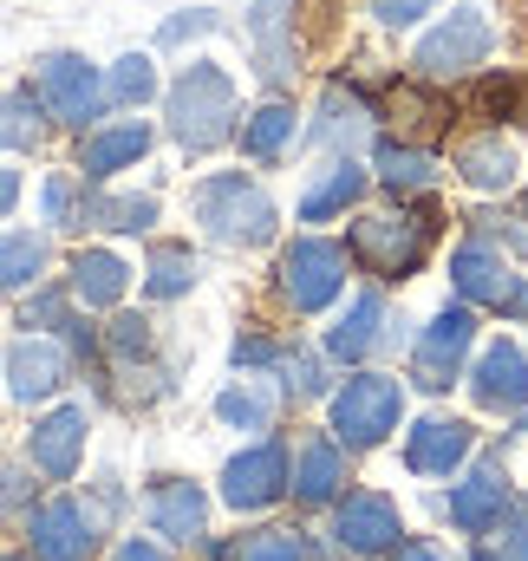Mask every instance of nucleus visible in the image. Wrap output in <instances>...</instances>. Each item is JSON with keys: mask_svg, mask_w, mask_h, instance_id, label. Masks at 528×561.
<instances>
[{"mask_svg": "<svg viewBox=\"0 0 528 561\" xmlns=\"http://www.w3.org/2000/svg\"><path fill=\"white\" fill-rule=\"evenodd\" d=\"M170 131H176V144H190V150H209V144H222L236 131V85H229L222 66H203L196 59L176 79V92H170Z\"/></svg>", "mask_w": 528, "mask_h": 561, "instance_id": "1", "label": "nucleus"}, {"mask_svg": "<svg viewBox=\"0 0 528 561\" xmlns=\"http://www.w3.org/2000/svg\"><path fill=\"white\" fill-rule=\"evenodd\" d=\"M431 236H437V216L431 209H386V216H359L353 222V255L372 268V275H411L417 262H424V249H431Z\"/></svg>", "mask_w": 528, "mask_h": 561, "instance_id": "2", "label": "nucleus"}, {"mask_svg": "<svg viewBox=\"0 0 528 561\" xmlns=\"http://www.w3.org/2000/svg\"><path fill=\"white\" fill-rule=\"evenodd\" d=\"M196 222L216 242L255 249V242L274 236V203L262 196V183H249V176H209V183H196Z\"/></svg>", "mask_w": 528, "mask_h": 561, "instance_id": "3", "label": "nucleus"}, {"mask_svg": "<svg viewBox=\"0 0 528 561\" xmlns=\"http://www.w3.org/2000/svg\"><path fill=\"white\" fill-rule=\"evenodd\" d=\"M398 412H404V386L386 379V373H359V379H346V392L333 399V437H340L346 450H366V444H379L398 424Z\"/></svg>", "mask_w": 528, "mask_h": 561, "instance_id": "4", "label": "nucleus"}, {"mask_svg": "<svg viewBox=\"0 0 528 561\" xmlns=\"http://www.w3.org/2000/svg\"><path fill=\"white\" fill-rule=\"evenodd\" d=\"M39 105H46V118L85 131V125L105 112V79H99L79 53H46V59H39Z\"/></svg>", "mask_w": 528, "mask_h": 561, "instance_id": "5", "label": "nucleus"}, {"mask_svg": "<svg viewBox=\"0 0 528 561\" xmlns=\"http://www.w3.org/2000/svg\"><path fill=\"white\" fill-rule=\"evenodd\" d=\"M340 287H346V249H340V242L307 236V242H294V249L280 255V294H287L300 313L326 307Z\"/></svg>", "mask_w": 528, "mask_h": 561, "instance_id": "6", "label": "nucleus"}, {"mask_svg": "<svg viewBox=\"0 0 528 561\" xmlns=\"http://www.w3.org/2000/svg\"><path fill=\"white\" fill-rule=\"evenodd\" d=\"M490 20H483V7H457L437 33H424V46H417V72L424 79H450V72H470V66H483V53H490Z\"/></svg>", "mask_w": 528, "mask_h": 561, "instance_id": "7", "label": "nucleus"}, {"mask_svg": "<svg viewBox=\"0 0 528 561\" xmlns=\"http://www.w3.org/2000/svg\"><path fill=\"white\" fill-rule=\"evenodd\" d=\"M470 340H477V313H470V307H444V313L424 327L417 353H411V379H417V386H431V392H444V386L457 379V366H463Z\"/></svg>", "mask_w": 528, "mask_h": 561, "instance_id": "8", "label": "nucleus"}, {"mask_svg": "<svg viewBox=\"0 0 528 561\" xmlns=\"http://www.w3.org/2000/svg\"><path fill=\"white\" fill-rule=\"evenodd\" d=\"M450 280H457L463 300H483V307H503V313L528 307V280L509 275V262H503L490 242H463V249L450 255Z\"/></svg>", "mask_w": 528, "mask_h": 561, "instance_id": "9", "label": "nucleus"}, {"mask_svg": "<svg viewBox=\"0 0 528 561\" xmlns=\"http://www.w3.org/2000/svg\"><path fill=\"white\" fill-rule=\"evenodd\" d=\"M398 536H404V523H398L392 496H379V490H359L333 510V542L353 556H386V549H398Z\"/></svg>", "mask_w": 528, "mask_h": 561, "instance_id": "10", "label": "nucleus"}, {"mask_svg": "<svg viewBox=\"0 0 528 561\" xmlns=\"http://www.w3.org/2000/svg\"><path fill=\"white\" fill-rule=\"evenodd\" d=\"M287 483H294L287 444H255V450H242V457L222 470V496H229V510H267Z\"/></svg>", "mask_w": 528, "mask_h": 561, "instance_id": "11", "label": "nucleus"}, {"mask_svg": "<svg viewBox=\"0 0 528 561\" xmlns=\"http://www.w3.org/2000/svg\"><path fill=\"white\" fill-rule=\"evenodd\" d=\"M85 405H59L53 419L33 424V437H26V457H33V470L39 477H53V483H66L72 470H79V457H85Z\"/></svg>", "mask_w": 528, "mask_h": 561, "instance_id": "12", "label": "nucleus"}, {"mask_svg": "<svg viewBox=\"0 0 528 561\" xmlns=\"http://www.w3.org/2000/svg\"><path fill=\"white\" fill-rule=\"evenodd\" d=\"M26 536H33V556L39 561H85L92 542H99V523L85 516V503L59 496V503H46V510L26 523Z\"/></svg>", "mask_w": 528, "mask_h": 561, "instance_id": "13", "label": "nucleus"}, {"mask_svg": "<svg viewBox=\"0 0 528 561\" xmlns=\"http://www.w3.org/2000/svg\"><path fill=\"white\" fill-rule=\"evenodd\" d=\"M59 386H66V353L53 340H13L7 346V392H13V405L53 399Z\"/></svg>", "mask_w": 528, "mask_h": 561, "instance_id": "14", "label": "nucleus"}, {"mask_svg": "<svg viewBox=\"0 0 528 561\" xmlns=\"http://www.w3.org/2000/svg\"><path fill=\"white\" fill-rule=\"evenodd\" d=\"M450 523L457 529H470V536H483V529H496L503 516H509V477L496 470V463H483V470H470L463 483H450Z\"/></svg>", "mask_w": 528, "mask_h": 561, "instance_id": "15", "label": "nucleus"}, {"mask_svg": "<svg viewBox=\"0 0 528 561\" xmlns=\"http://www.w3.org/2000/svg\"><path fill=\"white\" fill-rule=\"evenodd\" d=\"M470 399H477V405H490V412H516V405L528 399V359H523V346L496 340V346L477 359Z\"/></svg>", "mask_w": 528, "mask_h": 561, "instance_id": "16", "label": "nucleus"}, {"mask_svg": "<svg viewBox=\"0 0 528 561\" xmlns=\"http://www.w3.org/2000/svg\"><path fill=\"white\" fill-rule=\"evenodd\" d=\"M463 457H470V424L457 419H424L411 431V444H404V463L417 477H450Z\"/></svg>", "mask_w": 528, "mask_h": 561, "instance_id": "17", "label": "nucleus"}, {"mask_svg": "<svg viewBox=\"0 0 528 561\" xmlns=\"http://www.w3.org/2000/svg\"><path fill=\"white\" fill-rule=\"evenodd\" d=\"M386 327H392L386 294H359V300L340 313V327L326 333V353H333V359H366L379 340H398V333H386Z\"/></svg>", "mask_w": 528, "mask_h": 561, "instance_id": "18", "label": "nucleus"}, {"mask_svg": "<svg viewBox=\"0 0 528 561\" xmlns=\"http://www.w3.org/2000/svg\"><path fill=\"white\" fill-rule=\"evenodd\" d=\"M340 483H346L340 444H326V437H300V444H294V496H300V503H333Z\"/></svg>", "mask_w": 528, "mask_h": 561, "instance_id": "19", "label": "nucleus"}, {"mask_svg": "<svg viewBox=\"0 0 528 561\" xmlns=\"http://www.w3.org/2000/svg\"><path fill=\"white\" fill-rule=\"evenodd\" d=\"M144 510H150V529L170 536V542H196V536H203V516H209L196 483H157Z\"/></svg>", "mask_w": 528, "mask_h": 561, "instance_id": "20", "label": "nucleus"}, {"mask_svg": "<svg viewBox=\"0 0 528 561\" xmlns=\"http://www.w3.org/2000/svg\"><path fill=\"white\" fill-rule=\"evenodd\" d=\"M144 150H150V131H144L137 118H125V125H112V131H92V138H85L79 170H85L92 183H105V176H118L125 163H137Z\"/></svg>", "mask_w": 528, "mask_h": 561, "instance_id": "21", "label": "nucleus"}, {"mask_svg": "<svg viewBox=\"0 0 528 561\" xmlns=\"http://www.w3.org/2000/svg\"><path fill=\"white\" fill-rule=\"evenodd\" d=\"M366 196V170L346 157V163H326V176L300 196V222H326V216H340V209H353Z\"/></svg>", "mask_w": 528, "mask_h": 561, "instance_id": "22", "label": "nucleus"}, {"mask_svg": "<svg viewBox=\"0 0 528 561\" xmlns=\"http://www.w3.org/2000/svg\"><path fill=\"white\" fill-rule=\"evenodd\" d=\"M457 170H463V183H477V190H509V183H516V150L503 138H470L457 150Z\"/></svg>", "mask_w": 528, "mask_h": 561, "instance_id": "23", "label": "nucleus"}, {"mask_svg": "<svg viewBox=\"0 0 528 561\" xmlns=\"http://www.w3.org/2000/svg\"><path fill=\"white\" fill-rule=\"evenodd\" d=\"M72 294H79L85 307H112V300L125 294V262L105 255V249H85V255L72 262Z\"/></svg>", "mask_w": 528, "mask_h": 561, "instance_id": "24", "label": "nucleus"}, {"mask_svg": "<svg viewBox=\"0 0 528 561\" xmlns=\"http://www.w3.org/2000/svg\"><path fill=\"white\" fill-rule=\"evenodd\" d=\"M280 7H287V0H262V7H255V20H249V26H255V39H262V79H274V85L294 72V46L280 39Z\"/></svg>", "mask_w": 528, "mask_h": 561, "instance_id": "25", "label": "nucleus"}, {"mask_svg": "<svg viewBox=\"0 0 528 561\" xmlns=\"http://www.w3.org/2000/svg\"><path fill=\"white\" fill-rule=\"evenodd\" d=\"M379 176H386L392 190H424V183L437 176V157L417 150V144H379Z\"/></svg>", "mask_w": 528, "mask_h": 561, "instance_id": "26", "label": "nucleus"}, {"mask_svg": "<svg viewBox=\"0 0 528 561\" xmlns=\"http://www.w3.org/2000/svg\"><path fill=\"white\" fill-rule=\"evenodd\" d=\"M294 125H300L294 105H262V112L242 125V150H249V157H280L287 138H294Z\"/></svg>", "mask_w": 528, "mask_h": 561, "instance_id": "27", "label": "nucleus"}, {"mask_svg": "<svg viewBox=\"0 0 528 561\" xmlns=\"http://www.w3.org/2000/svg\"><path fill=\"white\" fill-rule=\"evenodd\" d=\"M216 412L229 424H242V431H267L274 419V392H267L262 379H242V386H229L222 399H216Z\"/></svg>", "mask_w": 528, "mask_h": 561, "instance_id": "28", "label": "nucleus"}, {"mask_svg": "<svg viewBox=\"0 0 528 561\" xmlns=\"http://www.w3.org/2000/svg\"><path fill=\"white\" fill-rule=\"evenodd\" d=\"M85 216L105 222V229H118V236H137V229L157 222V203L150 196H99V203H85Z\"/></svg>", "mask_w": 528, "mask_h": 561, "instance_id": "29", "label": "nucleus"}, {"mask_svg": "<svg viewBox=\"0 0 528 561\" xmlns=\"http://www.w3.org/2000/svg\"><path fill=\"white\" fill-rule=\"evenodd\" d=\"M190 280H196V255H190V249H170V242H163V249H150V280H144V287H150L157 300L183 294Z\"/></svg>", "mask_w": 528, "mask_h": 561, "instance_id": "30", "label": "nucleus"}, {"mask_svg": "<svg viewBox=\"0 0 528 561\" xmlns=\"http://www.w3.org/2000/svg\"><path fill=\"white\" fill-rule=\"evenodd\" d=\"M150 92H157L150 59H118V66L105 72V105H144Z\"/></svg>", "mask_w": 528, "mask_h": 561, "instance_id": "31", "label": "nucleus"}, {"mask_svg": "<svg viewBox=\"0 0 528 561\" xmlns=\"http://www.w3.org/2000/svg\"><path fill=\"white\" fill-rule=\"evenodd\" d=\"M39 268H46V242L26 236V229H13V236H7V287H26Z\"/></svg>", "mask_w": 528, "mask_h": 561, "instance_id": "32", "label": "nucleus"}, {"mask_svg": "<svg viewBox=\"0 0 528 561\" xmlns=\"http://www.w3.org/2000/svg\"><path fill=\"white\" fill-rule=\"evenodd\" d=\"M229 561H300V542L287 536V529H262V536H242Z\"/></svg>", "mask_w": 528, "mask_h": 561, "instance_id": "33", "label": "nucleus"}, {"mask_svg": "<svg viewBox=\"0 0 528 561\" xmlns=\"http://www.w3.org/2000/svg\"><path fill=\"white\" fill-rule=\"evenodd\" d=\"M523 105H528V79H509V72H503V79H483V85H477V112L516 118Z\"/></svg>", "mask_w": 528, "mask_h": 561, "instance_id": "34", "label": "nucleus"}, {"mask_svg": "<svg viewBox=\"0 0 528 561\" xmlns=\"http://www.w3.org/2000/svg\"><path fill=\"white\" fill-rule=\"evenodd\" d=\"M39 99H26V92H7V150H26V144L39 138Z\"/></svg>", "mask_w": 528, "mask_h": 561, "instance_id": "35", "label": "nucleus"}, {"mask_svg": "<svg viewBox=\"0 0 528 561\" xmlns=\"http://www.w3.org/2000/svg\"><path fill=\"white\" fill-rule=\"evenodd\" d=\"M280 373H287V379H280V392H294V399H313V392L326 386L313 353H287V359H280Z\"/></svg>", "mask_w": 528, "mask_h": 561, "instance_id": "36", "label": "nucleus"}, {"mask_svg": "<svg viewBox=\"0 0 528 561\" xmlns=\"http://www.w3.org/2000/svg\"><path fill=\"white\" fill-rule=\"evenodd\" d=\"M437 0H372V13L386 20V26H411V20H424Z\"/></svg>", "mask_w": 528, "mask_h": 561, "instance_id": "37", "label": "nucleus"}, {"mask_svg": "<svg viewBox=\"0 0 528 561\" xmlns=\"http://www.w3.org/2000/svg\"><path fill=\"white\" fill-rule=\"evenodd\" d=\"M112 346H118V353H125V359H137V353H144V346H150V327H144V320H131V313H125V320H118V327H112Z\"/></svg>", "mask_w": 528, "mask_h": 561, "instance_id": "38", "label": "nucleus"}, {"mask_svg": "<svg viewBox=\"0 0 528 561\" xmlns=\"http://www.w3.org/2000/svg\"><path fill=\"white\" fill-rule=\"evenodd\" d=\"M503 561H528V503L509 516V529H503Z\"/></svg>", "mask_w": 528, "mask_h": 561, "instance_id": "39", "label": "nucleus"}, {"mask_svg": "<svg viewBox=\"0 0 528 561\" xmlns=\"http://www.w3.org/2000/svg\"><path fill=\"white\" fill-rule=\"evenodd\" d=\"M209 26H216L209 13H190V20H170V26H163V46H176V39H190V33H209Z\"/></svg>", "mask_w": 528, "mask_h": 561, "instance_id": "40", "label": "nucleus"}, {"mask_svg": "<svg viewBox=\"0 0 528 561\" xmlns=\"http://www.w3.org/2000/svg\"><path fill=\"white\" fill-rule=\"evenodd\" d=\"M46 209H53V222H66V216H72V183H66V176H53V183H46Z\"/></svg>", "mask_w": 528, "mask_h": 561, "instance_id": "41", "label": "nucleus"}, {"mask_svg": "<svg viewBox=\"0 0 528 561\" xmlns=\"http://www.w3.org/2000/svg\"><path fill=\"white\" fill-rule=\"evenodd\" d=\"M112 561H170V556H163L157 542H144V536H131V542H118V549H112Z\"/></svg>", "mask_w": 528, "mask_h": 561, "instance_id": "42", "label": "nucleus"}, {"mask_svg": "<svg viewBox=\"0 0 528 561\" xmlns=\"http://www.w3.org/2000/svg\"><path fill=\"white\" fill-rule=\"evenodd\" d=\"M398 561H444V556H431V549H398Z\"/></svg>", "mask_w": 528, "mask_h": 561, "instance_id": "43", "label": "nucleus"}, {"mask_svg": "<svg viewBox=\"0 0 528 561\" xmlns=\"http://www.w3.org/2000/svg\"><path fill=\"white\" fill-rule=\"evenodd\" d=\"M470 561H503V556H470Z\"/></svg>", "mask_w": 528, "mask_h": 561, "instance_id": "44", "label": "nucleus"}]
</instances>
